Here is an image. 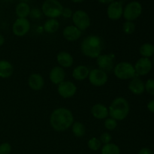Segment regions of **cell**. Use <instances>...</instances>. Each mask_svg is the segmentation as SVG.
Instances as JSON below:
<instances>
[{
	"label": "cell",
	"instance_id": "obj_1",
	"mask_svg": "<svg viewBox=\"0 0 154 154\" xmlns=\"http://www.w3.org/2000/svg\"><path fill=\"white\" fill-rule=\"evenodd\" d=\"M49 121L50 125L54 130L61 132L72 127L75 122V117L69 108L60 107L52 111Z\"/></svg>",
	"mask_w": 154,
	"mask_h": 154
},
{
	"label": "cell",
	"instance_id": "obj_2",
	"mask_svg": "<svg viewBox=\"0 0 154 154\" xmlns=\"http://www.w3.org/2000/svg\"><path fill=\"white\" fill-rule=\"evenodd\" d=\"M103 49V42L99 35H90L84 38L81 44V53L85 57L96 59L102 54Z\"/></svg>",
	"mask_w": 154,
	"mask_h": 154
},
{
	"label": "cell",
	"instance_id": "obj_3",
	"mask_svg": "<svg viewBox=\"0 0 154 154\" xmlns=\"http://www.w3.org/2000/svg\"><path fill=\"white\" fill-rule=\"evenodd\" d=\"M108 108L109 117L117 121L125 120L130 111L129 102L123 97H117L114 99Z\"/></svg>",
	"mask_w": 154,
	"mask_h": 154
},
{
	"label": "cell",
	"instance_id": "obj_4",
	"mask_svg": "<svg viewBox=\"0 0 154 154\" xmlns=\"http://www.w3.org/2000/svg\"><path fill=\"white\" fill-rule=\"evenodd\" d=\"M113 72L116 78L122 81L131 80L135 77H138L134 68V65L129 62H120L116 64Z\"/></svg>",
	"mask_w": 154,
	"mask_h": 154
},
{
	"label": "cell",
	"instance_id": "obj_5",
	"mask_svg": "<svg viewBox=\"0 0 154 154\" xmlns=\"http://www.w3.org/2000/svg\"><path fill=\"white\" fill-rule=\"evenodd\" d=\"M63 6L58 0H45L42 5V14L48 18L57 19L62 15Z\"/></svg>",
	"mask_w": 154,
	"mask_h": 154
},
{
	"label": "cell",
	"instance_id": "obj_6",
	"mask_svg": "<svg viewBox=\"0 0 154 154\" xmlns=\"http://www.w3.org/2000/svg\"><path fill=\"white\" fill-rule=\"evenodd\" d=\"M142 5L138 1H132L123 8V17L126 21H133L138 19L142 14Z\"/></svg>",
	"mask_w": 154,
	"mask_h": 154
},
{
	"label": "cell",
	"instance_id": "obj_7",
	"mask_svg": "<svg viewBox=\"0 0 154 154\" xmlns=\"http://www.w3.org/2000/svg\"><path fill=\"white\" fill-rule=\"evenodd\" d=\"M74 26L81 31H85L91 25V19L87 12L84 10H77L72 17Z\"/></svg>",
	"mask_w": 154,
	"mask_h": 154
},
{
	"label": "cell",
	"instance_id": "obj_8",
	"mask_svg": "<svg viewBox=\"0 0 154 154\" xmlns=\"http://www.w3.org/2000/svg\"><path fill=\"white\" fill-rule=\"evenodd\" d=\"M88 79L92 85L99 87L105 86L107 84L108 81V76L106 72L97 68L90 71Z\"/></svg>",
	"mask_w": 154,
	"mask_h": 154
},
{
	"label": "cell",
	"instance_id": "obj_9",
	"mask_svg": "<svg viewBox=\"0 0 154 154\" xmlns=\"http://www.w3.org/2000/svg\"><path fill=\"white\" fill-rule=\"evenodd\" d=\"M31 23L27 18H17L12 25V32L17 37H23L29 32Z\"/></svg>",
	"mask_w": 154,
	"mask_h": 154
},
{
	"label": "cell",
	"instance_id": "obj_10",
	"mask_svg": "<svg viewBox=\"0 0 154 154\" xmlns=\"http://www.w3.org/2000/svg\"><path fill=\"white\" fill-rule=\"evenodd\" d=\"M96 64L99 69L106 73L111 72L115 66V56L113 54H101L96 58Z\"/></svg>",
	"mask_w": 154,
	"mask_h": 154
},
{
	"label": "cell",
	"instance_id": "obj_11",
	"mask_svg": "<svg viewBox=\"0 0 154 154\" xmlns=\"http://www.w3.org/2000/svg\"><path fill=\"white\" fill-rule=\"evenodd\" d=\"M57 92L63 99L72 98L77 93V86L75 83L70 81H64L57 85Z\"/></svg>",
	"mask_w": 154,
	"mask_h": 154
},
{
	"label": "cell",
	"instance_id": "obj_12",
	"mask_svg": "<svg viewBox=\"0 0 154 154\" xmlns=\"http://www.w3.org/2000/svg\"><path fill=\"white\" fill-rule=\"evenodd\" d=\"M123 5L120 1H114L107 8V16L111 20H117L123 17Z\"/></svg>",
	"mask_w": 154,
	"mask_h": 154
},
{
	"label": "cell",
	"instance_id": "obj_13",
	"mask_svg": "<svg viewBox=\"0 0 154 154\" xmlns=\"http://www.w3.org/2000/svg\"><path fill=\"white\" fill-rule=\"evenodd\" d=\"M137 76H144L149 74L153 68V63L149 58L141 57L134 65Z\"/></svg>",
	"mask_w": 154,
	"mask_h": 154
},
{
	"label": "cell",
	"instance_id": "obj_14",
	"mask_svg": "<svg viewBox=\"0 0 154 154\" xmlns=\"http://www.w3.org/2000/svg\"><path fill=\"white\" fill-rule=\"evenodd\" d=\"M63 38L68 42H75L82 35V31L74 25H69L65 27L63 30Z\"/></svg>",
	"mask_w": 154,
	"mask_h": 154
},
{
	"label": "cell",
	"instance_id": "obj_15",
	"mask_svg": "<svg viewBox=\"0 0 154 154\" xmlns=\"http://www.w3.org/2000/svg\"><path fill=\"white\" fill-rule=\"evenodd\" d=\"M66 78V72L63 68L57 66L51 69L49 73V79L52 84L59 85L60 83L65 81Z\"/></svg>",
	"mask_w": 154,
	"mask_h": 154
},
{
	"label": "cell",
	"instance_id": "obj_16",
	"mask_svg": "<svg viewBox=\"0 0 154 154\" xmlns=\"http://www.w3.org/2000/svg\"><path fill=\"white\" fill-rule=\"evenodd\" d=\"M128 89L132 94L139 96L145 92V83L138 77H135L130 80Z\"/></svg>",
	"mask_w": 154,
	"mask_h": 154
},
{
	"label": "cell",
	"instance_id": "obj_17",
	"mask_svg": "<svg viewBox=\"0 0 154 154\" xmlns=\"http://www.w3.org/2000/svg\"><path fill=\"white\" fill-rule=\"evenodd\" d=\"M28 85L31 90L34 91H40L45 86V79L40 74L33 73L29 77Z\"/></svg>",
	"mask_w": 154,
	"mask_h": 154
},
{
	"label": "cell",
	"instance_id": "obj_18",
	"mask_svg": "<svg viewBox=\"0 0 154 154\" xmlns=\"http://www.w3.org/2000/svg\"><path fill=\"white\" fill-rule=\"evenodd\" d=\"M91 114L95 119L105 120L109 117L108 108L103 104H95L91 108Z\"/></svg>",
	"mask_w": 154,
	"mask_h": 154
},
{
	"label": "cell",
	"instance_id": "obj_19",
	"mask_svg": "<svg viewBox=\"0 0 154 154\" xmlns=\"http://www.w3.org/2000/svg\"><path fill=\"white\" fill-rule=\"evenodd\" d=\"M57 61L59 66L63 69H69L74 64V58L70 53L67 51H61L57 55Z\"/></svg>",
	"mask_w": 154,
	"mask_h": 154
},
{
	"label": "cell",
	"instance_id": "obj_20",
	"mask_svg": "<svg viewBox=\"0 0 154 154\" xmlns=\"http://www.w3.org/2000/svg\"><path fill=\"white\" fill-rule=\"evenodd\" d=\"M90 71L89 68L84 65L77 66L72 71V78L78 81H84L87 78H88Z\"/></svg>",
	"mask_w": 154,
	"mask_h": 154
},
{
	"label": "cell",
	"instance_id": "obj_21",
	"mask_svg": "<svg viewBox=\"0 0 154 154\" xmlns=\"http://www.w3.org/2000/svg\"><path fill=\"white\" fill-rule=\"evenodd\" d=\"M14 73V66L6 60H0V78L8 79Z\"/></svg>",
	"mask_w": 154,
	"mask_h": 154
},
{
	"label": "cell",
	"instance_id": "obj_22",
	"mask_svg": "<svg viewBox=\"0 0 154 154\" xmlns=\"http://www.w3.org/2000/svg\"><path fill=\"white\" fill-rule=\"evenodd\" d=\"M30 11L29 5L24 2H20L15 7V14L17 18H27L29 16Z\"/></svg>",
	"mask_w": 154,
	"mask_h": 154
},
{
	"label": "cell",
	"instance_id": "obj_23",
	"mask_svg": "<svg viewBox=\"0 0 154 154\" xmlns=\"http://www.w3.org/2000/svg\"><path fill=\"white\" fill-rule=\"evenodd\" d=\"M60 28V23L57 19L49 18L45 22L43 25V30L47 33L52 34L58 31Z\"/></svg>",
	"mask_w": 154,
	"mask_h": 154
},
{
	"label": "cell",
	"instance_id": "obj_24",
	"mask_svg": "<svg viewBox=\"0 0 154 154\" xmlns=\"http://www.w3.org/2000/svg\"><path fill=\"white\" fill-rule=\"evenodd\" d=\"M139 53L141 57L150 59L154 55V45L150 43H144L140 47Z\"/></svg>",
	"mask_w": 154,
	"mask_h": 154
},
{
	"label": "cell",
	"instance_id": "obj_25",
	"mask_svg": "<svg viewBox=\"0 0 154 154\" xmlns=\"http://www.w3.org/2000/svg\"><path fill=\"white\" fill-rule=\"evenodd\" d=\"M72 132L76 138H81L86 134L85 126L81 122H74L72 126Z\"/></svg>",
	"mask_w": 154,
	"mask_h": 154
},
{
	"label": "cell",
	"instance_id": "obj_26",
	"mask_svg": "<svg viewBox=\"0 0 154 154\" xmlns=\"http://www.w3.org/2000/svg\"><path fill=\"white\" fill-rule=\"evenodd\" d=\"M102 154H120V148L114 143L103 144L101 148Z\"/></svg>",
	"mask_w": 154,
	"mask_h": 154
},
{
	"label": "cell",
	"instance_id": "obj_27",
	"mask_svg": "<svg viewBox=\"0 0 154 154\" xmlns=\"http://www.w3.org/2000/svg\"><path fill=\"white\" fill-rule=\"evenodd\" d=\"M87 146H88L90 150H93V151H98L102 148V144L99 138L93 137L90 139H89L88 142H87Z\"/></svg>",
	"mask_w": 154,
	"mask_h": 154
},
{
	"label": "cell",
	"instance_id": "obj_28",
	"mask_svg": "<svg viewBox=\"0 0 154 154\" xmlns=\"http://www.w3.org/2000/svg\"><path fill=\"white\" fill-rule=\"evenodd\" d=\"M135 23L133 21H126L123 23V32L126 35H132L135 31Z\"/></svg>",
	"mask_w": 154,
	"mask_h": 154
},
{
	"label": "cell",
	"instance_id": "obj_29",
	"mask_svg": "<svg viewBox=\"0 0 154 154\" xmlns=\"http://www.w3.org/2000/svg\"><path fill=\"white\" fill-rule=\"evenodd\" d=\"M117 121L111 117H108L105 120L104 122V126L108 131H113L117 127Z\"/></svg>",
	"mask_w": 154,
	"mask_h": 154
},
{
	"label": "cell",
	"instance_id": "obj_30",
	"mask_svg": "<svg viewBox=\"0 0 154 154\" xmlns=\"http://www.w3.org/2000/svg\"><path fill=\"white\" fill-rule=\"evenodd\" d=\"M145 91L154 96V79H148L145 83Z\"/></svg>",
	"mask_w": 154,
	"mask_h": 154
},
{
	"label": "cell",
	"instance_id": "obj_31",
	"mask_svg": "<svg viewBox=\"0 0 154 154\" xmlns=\"http://www.w3.org/2000/svg\"><path fill=\"white\" fill-rule=\"evenodd\" d=\"M11 149V145L8 142L2 143L0 144V154H10Z\"/></svg>",
	"mask_w": 154,
	"mask_h": 154
},
{
	"label": "cell",
	"instance_id": "obj_32",
	"mask_svg": "<svg viewBox=\"0 0 154 154\" xmlns=\"http://www.w3.org/2000/svg\"><path fill=\"white\" fill-rule=\"evenodd\" d=\"M99 140L101 141L102 144H109V143H111V141H112V136H111V135L109 132H105L100 135Z\"/></svg>",
	"mask_w": 154,
	"mask_h": 154
},
{
	"label": "cell",
	"instance_id": "obj_33",
	"mask_svg": "<svg viewBox=\"0 0 154 154\" xmlns=\"http://www.w3.org/2000/svg\"><path fill=\"white\" fill-rule=\"evenodd\" d=\"M42 11L40 8H31V11H30L29 17H30L33 18V19H39V18L42 17Z\"/></svg>",
	"mask_w": 154,
	"mask_h": 154
},
{
	"label": "cell",
	"instance_id": "obj_34",
	"mask_svg": "<svg viewBox=\"0 0 154 154\" xmlns=\"http://www.w3.org/2000/svg\"><path fill=\"white\" fill-rule=\"evenodd\" d=\"M73 13L74 12L72 11V10L70 8H63L61 16H63L64 18H66V19H69V18H72Z\"/></svg>",
	"mask_w": 154,
	"mask_h": 154
},
{
	"label": "cell",
	"instance_id": "obj_35",
	"mask_svg": "<svg viewBox=\"0 0 154 154\" xmlns=\"http://www.w3.org/2000/svg\"><path fill=\"white\" fill-rule=\"evenodd\" d=\"M138 154H154L153 151L148 147H143L138 151Z\"/></svg>",
	"mask_w": 154,
	"mask_h": 154
},
{
	"label": "cell",
	"instance_id": "obj_36",
	"mask_svg": "<svg viewBox=\"0 0 154 154\" xmlns=\"http://www.w3.org/2000/svg\"><path fill=\"white\" fill-rule=\"evenodd\" d=\"M147 108L150 112L154 114V99H152V100H150V102L147 103Z\"/></svg>",
	"mask_w": 154,
	"mask_h": 154
},
{
	"label": "cell",
	"instance_id": "obj_37",
	"mask_svg": "<svg viewBox=\"0 0 154 154\" xmlns=\"http://www.w3.org/2000/svg\"><path fill=\"white\" fill-rule=\"evenodd\" d=\"M99 2L102 3V4H105V5H109L110 3L113 2L114 1H115V0H97Z\"/></svg>",
	"mask_w": 154,
	"mask_h": 154
},
{
	"label": "cell",
	"instance_id": "obj_38",
	"mask_svg": "<svg viewBox=\"0 0 154 154\" xmlns=\"http://www.w3.org/2000/svg\"><path fill=\"white\" fill-rule=\"evenodd\" d=\"M5 37L2 34H0V47L2 46L5 44Z\"/></svg>",
	"mask_w": 154,
	"mask_h": 154
},
{
	"label": "cell",
	"instance_id": "obj_39",
	"mask_svg": "<svg viewBox=\"0 0 154 154\" xmlns=\"http://www.w3.org/2000/svg\"><path fill=\"white\" fill-rule=\"evenodd\" d=\"M70 1H72L74 3H81L85 1V0H70Z\"/></svg>",
	"mask_w": 154,
	"mask_h": 154
},
{
	"label": "cell",
	"instance_id": "obj_40",
	"mask_svg": "<svg viewBox=\"0 0 154 154\" xmlns=\"http://www.w3.org/2000/svg\"><path fill=\"white\" fill-rule=\"evenodd\" d=\"M28 1H29V0H21V2H27Z\"/></svg>",
	"mask_w": 154,
	"mask_h": 154
},
{
	"label": "cell",
	"instance_id": "obj_41",
	"mask_svg": "<svg viewBox=\"0 0 154 154\" xmlns=\"http://www.w3.org/2000/svg\"><path fill=\"white\" fill-rule=\"evenodd\" d=\"M153 66H154V55L153 56Z\"/></svg>",
	"mask_w": 154,
	"mask_h": 154
},
{
	"label": "cell",
	"instance_id": "obj_42",
	"mask_svg": "<svg viewBox=\"0 0 154 154\" xmlns=\"http://www.w3.org/2000/svg\"><path fill=\"white\" fill-rule=\"evenodd\" d=\"M119 1H120V2H123V1H126V0H119Z\"/></svg>",
	"mask_w": 154,
	"mask_h": 154
}]
</instances>
